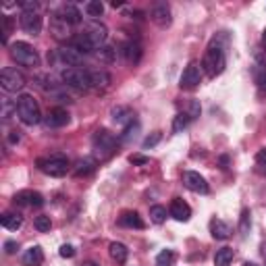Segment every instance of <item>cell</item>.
Returning a JSON list of instances; mask_svg holds the SVG:
<instances>
[{
    "label": "cell",
    "instance_id": "6",
    "mask_svg": "<svg viewBox=\"0 0 266 266\" xmlns=\"http://www.w3.org/2000/svg\"><path fill=\"white\" fill-rule=\"evenodd\" d=\"M25 86V77H23V73L13 69V67H5L3 71H0V88H3L5 92H19L23 90Z\"/></svg>",
    "mask_w": 266,
    "mask_h": 266
},
{
    "label": "cell",
    "instance_id": "11",
    "mask_svg": "<svg viewBox=\"0 0 266 266\" xmlns=\"http://www.w3.org/2000/svg\"><path fill=\"white\" fill-rule=\"evenodd\" d=\"M21 29L29 35H37L42 31V17L37 13H21Z\"/></svg>",
    "mask_w": 266,
    "mask_h": 266
},
{
    "label": "cell",
    "instance_id": "5",
    "mask_svg": "<svg viewBox=\"0 0 266 266\" xmlns=\"http://www.w3.org/2000/svg\"><path fill=\"white\" fill-rule=\"evenodd\" d=\"M94 150H96V154H100V158H106L110 154H115L117 137L112 135L108 129H98L96 135H94Z\"/></svg>",
    "mask_w": 266,
    "mask_h": 266
},
{
    "label": "cell",
    "instance_id": "48",
    "mask_svg": "<svg viewBox=\"0 0 266 266\" xmlns=\"http://www.w3.org/2000/svg\"><path fill=\"white\" fill-rule=\"evenodd\" d=\"M227 162H229V160H227V156H222V158H220V165H222V169H227Z\"/></svg>",
    "mask_w": 266,
    "mask_h": 266
},
{
    "label": "cell",
    "instance_id": "50",
    "mask_svg": "<svg viewBox=\"0 0 266 266\" xmlns=\"http://www.w3.org/2000/svg\"><path fill=\"white\" fill-rule=\"evenodd\" d=\"M243 266H258V264H254V262H245Z\"/></svg>",
    "mask_w": 266,
    "mask_h": 266
},
{
    "label": "cell",
    "instance_id": "30",
    "mask_svg": "<svg viewBox=\"0 0 266 266\" xmlns=\"http://www.w3.org/2000/svg\"><path fill=\"white\" fill-rule=\"evenodd\" d=\"M98 58L102 60V63H115L117 60V50L112 48V46H102L100 50H98Z\"/></svg>",
    "mask_w": 266,
    "mask_h": 266
},
{
    "label": "cell",
    "instance_id": "35",
    "mask_svg": "<svg viewBox=\"0 0 266 266\" xmlns=\"http://www.w3.org/2000/svg\"><path fill=\"white\" fill-rule=\"evenodd\" d=\"M239 231H241V235H248V233H250V210H248V208L241 210V216H239Z\"/></svg>",
    "mask_w": 266,
    "mask_h": 266
},
{
    "label": "cell",
    "instance_id": "42",
    "mask_svg": "<svg viewBox=\"0 0 266 266\" xmlns=\"http://www.w3.org/2000/svg\"><path fill=\"white\" fill-rule=\"evenodd\" d=\"M63 258H73L75 256V248L73 245H69V243H65V245H60V252H58Z\"/></svg>",
    "mask_w": 266,
    "mask_h": 266
},
{
    "label": "cell",
    "instance_id": "23",
    "mask_svg": "<svg viewBox=\"0 0 266 266\" xmlns=\"http://www.w3.org/2000/svg\"><path fill=\"white\" fill-rule=\"evenodd\" d=\"M112 121L115 123H121V125H129L131 121H135L133 119V112L127 108V106H117V108H112Z\"/></svg>",
    "mask_w": 266,
    "mask_h": 266
},
{
    "label": "cell",
    "instance_id": "8",
    "mask_svg": "<svg viewBox=\"0 0 266 266\" xmlns=\"http://www.w3.org/2000/svg\"><path fill=\"white\" fill-rule=\"evenodd\" d=\"M84 37H88L90 40V44L96 48V50H100L102 48V44L106 42V37H108V29L102 25V23H90L86 29H84V33H81Z\"/></svg>",
    "mask_w": 266,
    "mask_h": 266
},
{
    "label": "cell",
    "instance_id": "18",
    "mask_svg": "<svg viewBox=\"0 0 266 266\" xmlns=\"http://www.w3.org/2000/svg\"><path fill=\"white\" fill-rule=\"evenodd\" d=\"M56 56H58L67 67H75V65L81 63V54L75 50L73 46H63V48L56 52Z\"/></svg>",
    "mask_w": 266,
    "mask_h": 266
},
{
    "label": "cell",
    "instance_id": "47",
    "mask_svg": "<svg viewBox=\"0 0 266 266\" xmlns=\"http://www.w3.org/2000/svg\"><path fill=\"white\" fill-rule=\"evenodd\" d=\"M112 9H119V7H123V3H121V0H112Z\"/></svg>",
    "mask_w": 266,
    "mask_h": 266
},
{
    "label": "cell",
    "instance_id": "41",
    "mask_svg": "<svg viewBox=\"0 0 266 266\" xmlns=\"http://www.w3.org/2000/svg\"><path fill=\"white\" fill-rule=\"evenodd\" d=\"M187 115H189V119H196V117H200V104H198L196 100L189 102V112H187Z\"/></svg>",
    "mask_w": 266,
    "mask_h": 266
},
{
    "label": "cell",
    "instance_id": "9",
    "mask_svg": "<svg viewBox=\"0 0 266 266\" xmlns=\"http://www.w3.org/2000/svg\"><path fill=\"white\" fill-rule=\"evenodd\" d=\"M200 79H202V73H200L198 63H189V65L185 67L183 75H181V84H179V86H181L183 90H194V88L200 86Z\"/></svg>",
    "mask_w": 266,
    "mask_h": 266
},
{
    "label": "cell",
    "instance_id": "32",
    "mask_svg": "<svg viewBox=\"0 0 266 266\" xmlns=\"http://www.w3.org/2000/svg\"><path fill=\"white\" fill-rule=\"evenodd\" d=\"M52 31H54V35L58 37V40H63V37L69 35V33H67V23H65L58 15H54V19H52Z\"/></svg>",
    "mask_w": 266,
    "mask_h": 266
},
{
    "label": "cell",
    "instance_id": "24",
    "mask_svg": "<svg viewBox=\"0 0 266 266\" xmlns=\"http://www.w3.org/2000/svg\"><path fill=\"white\" fill-rule=\"evenodd\" d=\"M0 222H3L5 229L9 231H17L21 229V224H23V218L19 214H13V212H5L3 216H0Z\"/></svg>",
    "mask_w": 266,
    "mask_h": 266
},
{
    "label": "cell",
    "instance_id": "51",
    "mask_svg": "<svg viewBox=\"0 0 266 266\" xmlns=\"http://www.w3.org/2000/svg\"><path fill=\"white\" fill-rule=\"evenodd\" d=\"M262 40H264V44H266V29H264V33H262Z\"/></svg>",
    "mask_w": 266,
    "mask_h": 266
},
{
    "label": "cell",
    "instance_id": "39",
    "mask_svg": "<svg viewBox=\"0 0 266 266\" xmlns=\"http://www.w3.org/2000/svg\"><path fill=\"white\" fill-rule=\"evenodd\" d=\"M9 33H11V17L5 15V17H3V42H5V44H7V40H9Z\"/></svg>",
    "mask_w": 266,
    "mask_h": 266
},
{
    "label": "cell",
    "instance_id": "37",
    "mask_svg": "<svg viewBox=\"0 0 266 266\" xmlns=\"http://www.w3.org/2000/svg\"><path fill=\"white\" fill-rule=\"evenodd\" d=\"M160 137H162V135H160V131H154L152 135H148V137L144 139V144H141V146H144V150H148V148H154V146L160 141Z\"/></svg>",
    "mask_w": 266,
    "mask_h": 266
},
{
    "label": "cell",
    "instance_id": "19",
    "mask_svg": "<svg viewBox=\"0 0 266 266\" xmlns=\"http://www.w3.org/2000/svg\"><path fill=\"white\" fill-rule=\"evenodd\" d=\"M21 260H23L25 266H40L44 262V252H42L40 245H31L29 250H25Z\"/></svg>",
    "mask_w": 266,
    "mask_h": 266
},
{
    "label": "cell",
    "instance_id": "52",
    "mask_svg": "<svg viewBox=\"0 0 266 266\" xmlns=\"http://www.w3.org/2000/svg\"><path fill=\"white\" fill-rule=\"evenodd\" d=\"M264 167H266V165H264ZM264 175H266V169H264Z\"/></svg>",
    "mask_w": 266,
    "mask_h": 266
},
{
    "label": "cell",
    "instance_id": "20",
    "mask_svg": "<svg viewBox=\"0 0 266 266\" xmlns=\"http://www.w3.org/2000/svg\"><path fill=\"white\" fill-rule=\"evenodd\" d=\"M152 21L160 27L171 25V9L167 5H156L154 9H152Z\"/></svg>",
    "mask_w": 266,
    "mask_h": 266
},
{
    "label": "cell",
    "instance_id": "34",
    "mask_svg": "<svg viewBox=\"0 0 266 266\" xmlns=\"http://www.w3.org/2000/svg\"><path fill=\"white\" fill-rule=\"evenodd\" d=\"M173 260H175V252L173 250H162L156 256V266H169Z\"/></svg>",
    "mask_w": 266,
    "mask_h": 266
},
{
    "label": "cell",
    "instance_id": "2",
    "mask_svg": "<svg viewBox=\"0 0 266 266\" xmlns=\"http://www.w3.org/2000/svg\"><path fill=\"white\" fill-rule=\"evenodd\" d=\"M15 110L19 119L25 123V125H37L42 121V115H40V104L37 100L31 96V94H21L17 100H15Z\"/></svg>",
    "mask_w": 266,
    "mask_h": 266
},
{
    "label": "cell",
    "instance_id": "29",
    "mask_svg": "<svg viewBox=\"0 0 266 266\" xmlns=\"http://www.w3.org/2000/svg\"><path fill=\"white\" fill-rule=\"evenodd\" d=\"M150 220L154 224H162L167 220V208L165 206H152L150 208Z\"/></svg>",
    "mask_w": 266,
    "mask_h": 266
},
{
    "label": "cell",
    "instance_id": "13",
    "mask_svg": "<svg viewBox=\"0 0 266 266\" xmlns=\"http://www.w3.org/2000/svg\"><path fill=\"white\" fill-rule=\"evenodd\" d=\"M44 123H46V127H50V129L65 127V125L69 123V112H67L65 108H52L48 115H46Z\"/></svg>",
    "mask_w": 266,
    "mask_h": 266
},
{
    "label": "cell",
    "instance_id": "14",
    "mask_svg": "<svg viewBox=\"0 0 266 266\" xmlns=\"http://www.w3.org/2000/svg\"><path fill=\"white\" fill-rule=\"evenodd\" d=\"M13 202L17 206H44V196L37 192H19Z\"/></svg>",
    "mask_w": 266,
    "mask_h": 266
},
{
    "label": "cell",
    "instance_id": "44",
    "mask_svg": "<svg viewBox=\"0 0 266 266\" xmlns=\"http://www.w3.org/2000/svg\"><path fill=\"white\" fill-rule=\"evenodd\" d=\"M258 88H260V94L266 96V73L262 75V77H258Z\"/></svg>",
    "mask_w": 266,
    "mask_h": 266
},
{
    "label": "cell",
    "instance_id": "21",
    "mask_svg": "<svg viewBox=\"0 0 266 266\" xmlns=\"http://www.w3.org/2000/svg\"><path fill=\"white\" fill-rule=\"evenodd\" d=\"M108 252H110V258L115 260V262H119V264H125V262H127L129 250H127L125 243H121V241H112V243L108 245Z\"/></svg>",
    "mask_w": 266,
    "mask_h": 266
},
{
    "label": "cell",
    "instance_id": "16",
    "mask_svg": "<svg viewBox=\"0 0 266 266\" xmlns=\"http://www.w3.org/2000/svg\"><path fill=\"white\" fill-rule=\"evenodd\" d=\"M210 233H212V237L214 239H229L231 237V227L227 224L224 220H220V218H212L210 220Z\"/></svg>",
    "mask_w": 266,
    "mask_h": 266
},
{
    "label": "cell",
    "instance_id": "38",
    "mask_svg": "<svg viewBox=\"0 0 266 266\" xmlns=\"http://www.w3.org/2000/svg\"><path fill=\"white\" fill-rule=\"evenodd\" d=\"M19 7L23 9V13H37V3H33V0H21Z\"/></svg>",
    "mask_w": 266,
    "mask_h": 266
},
{
    "label": "cell",
    "instance_id": "22",
    "mask_svg": "<svg viewBox=\"0 0 266 266\" xmlns=\"http://www.w3.org/2000/svg\"><path fill=\"white\" fill-rule=\"evenodd\" d=\"M119 224L129 227V229H144V220H141V216H139L137 212H133V210L123 212L121 218H119Z\"/></svg>",
    "mask_w": 266,
    "mask_h": 266
},
{
    "label": "cell",
    "instance_id": "3",
    "mask_svg": "<svg viewBox=\"0 0 266 266\" xmlns=\"http://www.w3.org/2000/svg\"><path fill=\"white\" fill-rule=\"evenodd\" d=\"M60 79L65 86L75 88V90H90L92 88V79H90V71H84L79 67H67L60 73Z\"/></svg>",
    "mask_w": 266,
    "mask_h": 266
},
{
    "label": "cell",
    "instance_id": "28",
    "mask_svg": "<svg viewBox=\"0 0 266 266\" xmlns=\"http://www.w3.org/2000/svg\"><path fill=\"white\" fill-rule=\"evenodd\" d=\"M96 171V160L94 158H84V160H79L77 162V171H75V175H90V173H94Z\"/></svg>",
    "mask_w": 266,
    "mask_h": 266
},
{
    "label": "cell",
    "instance_id": "31",
    "mask_svg": "<svg viewBox=\"0 0 266 266\" xmlns=\"http://www.w3.org/2000/svg\"><path fill=\"white\" fill-rule=\"evenodd\" d=\"M33 227L40 233H46V231H50V227H52V220H50V216H46V214H40V216H35L33 218Z\"/></svg>",
    "mask_w": 266,
    "mask_h": 266
},
{
    "label": "cell",
    "instance_id": "1",
    "mask_svg": "<svg viewBox=\"0 0 266 266\" xmlns=\"http://www.w3.org/2000/svg\"><path fill=\"white\" fill-rule=\"evenodd\" d=\"M224 65H227V58H224L222 44L214 37L204 54V58H202V67L208 73V77H216V75H220L224 71Z\"/></svg>",
    "mask_w": 266,
    "mask_h": 266
},
{
    "label": "cell",
    "instance_id": "27",
    "mask_svg": "<svg viewBox=\"0 0 266 266\" xmlns=\"http://www.w3.org/2000/svg\"><path fill=\"white\" fill-rule=\"evenodd\" d=\"M86 13H88V17L98 19V17L104 15V5L100 3V0H90V3L86 5Z\"/></svg>",
    "mask_w": 266,
    "mask_h": 266
},
{
    "label": "cell",
    "instance_id": "26",
    "mask_svg": "<svg viewBox=\"0 0 266 266\" xmlns=\"http://www.w3.org/2000/svg\"><path fill=\"white\" fill-rule=\"evenodd\" d=\"M233 262V250L231 248H220L214 256V266H229Z\"/></svg>",
    "mask_w": 266,
    "mask_h": 266
},
{
    "label": "cell",
    "instance_id": "7",
    "mask_svg": "<svg viewBox=\"0 0 266 266\" xmlns=\"http://www.w3.org/2000/svg\"><path fill=\"white\" fill-rule=\"evenodd\" d=\"M37 169L50 177H65L69 171V162L63 156H50V158H40L37 160Z\"/></svg>",
    "mask_w": 266,
    "mask_h": 266
},
{
    "label": "cell",
    "instance_id": "12",
    "mask_svg": "<svg viewBox=\"0 0 266 266\" xmlns=\"http://www.w3.org/2000/svg\"><path fill=\"white\" fill-rule=\"evenodd\" d=\"M171 216L175 218V220H179V222H187L189 218H192V208H189V204L187 202H183L181 198H175L173 202H171Z\"/></svg>",
    "mask_w": 266,
    "mask_h": 266
},
{
    "label": "cell",
    "instance_id": "40",
    "mask_svg": "<svg viewBox=\"0 0 266 266\" xmlns=\"http://www.w3.org/2000/svg\"><path fill=\"white\" fill-rule=\"evenodd\" d=\"M129 162L135 165V167H144V165H148V156H144V154H131Z\"/></svg>",
    "mask_w": 266,
    "mask_h": 266
},
{
    "label": "cell",
    "instance_id": "25",
    "mask_svg": "<svg viewBox=\"0 0 266 266\" xmlns=\"http://www.w3.org/2000/svg\"><path fill=\"white\" fill-rule=\"evenodd\" d=\"M92 88H106L110 84V75L106 71H90Z\"/></svg>",
    "mask_w": 266,
    "mask_h": 266
},
{
    "label": "cell",
    "instance_id": "15",
    "mask_svg": "<svg viewBox=\"0 0 266 266\" xmlns=\"http://www.w3.org/2000/svg\"><path fill=\"white\" fill-rule=\"evenodd\" d=\"M58 17L67 23V25H77L81 23V13L75 5H63L60 11H58Z\"/></svg>",
    "mask_w": 266,
    "mask_h": 266
},
{
    "label": "cell",
    "instance_id": "17",
    "mask_svg": "<svg viewBox=\"0 0 266 266\" xmlns=\"http://www.w3.org/2000/svg\"><path fill=\"white\" fill-rule=\"evenodd\" d=\"M121 52L127 58V63H131V65H137L139 58H141V46H139V42H133V40L125 42L121 46Z\"/></svg>",
    "mask_w": 266,
    "mask_h": 266
},
{
    "label": "cell",
    "instance_id": "33",
    "mask_svg": "<svg viewBox=\"0 0 266 266\" xmlns=\"http://www.w3.org/2000/svg\"><path fill=\"white\" fill-rule=\"evenodd\" d=\"M189 121H192V119H189L187 112H179V115L175 117V121H173V131H175V133H181V131L189 125Z\"/></svg>",
    "mask_w": 266,
    "mask_h": 266
},
{
    "label": "cell",
    "instance_id": "4",
    "mask_svg": "<svg viewBox=\"0 0 266 266\" xmlns=\"http://www.w3.org/2000/svg\"><path fill=\"white\" fill-rule=\"evenodd\" d=\"M11 56H13V60H17L19 65L29 67V69L40 65V56H37L35 48L31 44H27V42H15V44H11Z\"/></svg>",
    "mask_w": 266,
    "mask_h": 266
},
{
    "label": "cell",
    "instance_id": "36",
    "mask_svg": "<svg viewBox=\"0 0 266 266\" xmlns=\"http://www.w3.org/2000/svg\"><path fill=\"white\" fill-rule=\"evenodd\" d=\"M137 129H139V123L137 121H131L127 127H125V131H123V135H121V139L123 141H129L131 137H135V133H137Z\"/></svg>",
    "mask_w": 266,
    "mask_h": 266
},
{
    "label": "cell",
    "instance_id": "10",
    "mask_svg": "<svg viewBox=\"0 0 266 266\" xmlns=\"http://www.w3.org/2000/svg\"><path fill=\"white\" fill-rule=\"evenodd\" d=\"M183 185L189 189V192H194V194H208V183L206 179L196 173V171H187L183 173Z\"/></svg>",
    "mask_w": 266,
    "mask_h": 266
},
{
    "label": "cell",
    "instance_id": "43",
    "mask_svg": "<svg viewBox=\"0 0 266 266\" xmlns=\"http://www.w3.org/2000/svg\"><path fill=\"white\" fill-rule=\"evenodd\" d=\"M17 250H19L17 241H5V252H7V254H15Z\"/></svg>",
    "mask_w": 266,
    "mask_h": 266
},
{
    "label": "cell",
    "instance_id": "45",
    "mask_svg": "<svg viewBox=\"0 0 266 266\" xmlns=\"http://www.w3.org/2000/svg\"><path fill=\"white\" fill-rule=\"evenodd\" d=\"M21 139V135H19V131H11V135H9V141L11 144H17Z\"/></svg>",
    "mask_w": 266,
    "mask_h": 266
},
{
    "label": "cell",
    "instance_id": "46",
    "mask_svg": "<svg viewBox=\"0 0 266 266\" xmlns=\"http://www.w3.org/2000/svg\"><path fill=\"white\" fill-rule=\"evenodd\" d=\"M256 160H258V162H264V160H266V150H260V152H258Z\"/></svg>",
    "mask_w": 266,
    "mask_h": 266
},
{
    "label": "cell",
    "instance_id": "49",
    "mask_svg": "<svg viewBox=\"0 0 266 266\" xmlns=\"http://www.w3.org/2000/svg\"><path fill=\"white\" fill-rule=\"evenodd\" d=\"M81 266H100V264H96V262H92V260H90V262H84Z\"/></svg>",
    "mask_w": 266,
    "mask_h": 266
}]
</instances>
